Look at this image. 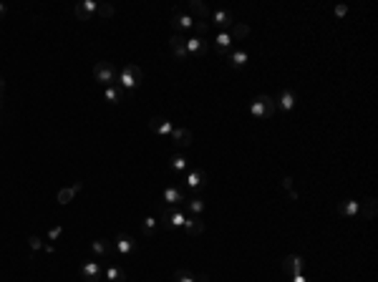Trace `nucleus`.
<instances>
[{"instance_id":"nucleus-15","label":"nucleus","mask_w":378,"mask_h":282,"mask_svg":"<svg viewBox=\"0 0 378 282\" xmlns=\"http://www.w3.org/2000/svg\"><path fill=\"white\" fill-rule=\"evenodd\" d=\"M83 189V182H76L74 187H66V189H58V194H56V199L61 202V204H71L74 202V197Z\"/></svg>"},{"instance_id":"nucleus-25","label":"nucleus","mask_w":378,"mask_h":282,"mask_svg":"<svg viewBox=\"0 0 378 282\" xmlns=\"http://www.w3.org/2000/svg\"><path fill=\"white\" fill-rule=\"evenodd\" d=\"M358 211H363V217L371 222V219H376V211H378V202H376V197H366L363 199V207Z\"/></svg>"},{"instance_id":"nucleus-38","label":"nucleus","mask_w":378,"mask_h":282,"mask_svg":"<svg viewBox=\"0 0 378 282\" xmlns=\"http://www.w3.org/2000/svg\"><path fill=\"white\" fill-rule=\"evenodd\" d=\"M288 197H290V199H293V202H298V197H300V194H298V192H295V189H290V192H288Z\"/></svg>"},{"instance_id":"nucleus-1","label":"nucleus","mask_w":378,"mask_h":282,"mask_svg":"<svg viewBox=\"0 0 378 282\" xmlns=\"http://www.w3.org/2000/svg\"><path fill=\"white\" fill-rule=\"evenodd\" d=\"M142 78H144V73H142L139 66L126 63V66H121V70H119V88L121 91H134L142 83Z\"/></svg>"},{"instance_id":"nucleus-30","label":"nucleus","mask_w":378,"mask_h":282,"mask_svg":"<svg viewBox=\"0 0 378 282\" xmlns=\"http://www.w3.org/2000/svg\"><path fill=\"white\" fill-rule=\"evenodd\" d=\"M156 224H159L156 217H147V219H144V234H147V237H154V234H156Z\"/></svg>"},{"instance_id":"nucleus-24","label":"nucleus","mask_w":378,"mask_h":282,"mask_svg":"<svg viewBox=\"0 0 378 282\" xmlns=\"http://www.w3.org/2000/svg\"><path fill=\"white\" fill-rule=\"evenodd\" d=\"M91 250H93L96 255H101V257H111L114 244H111L109 239H96V242H91Z\"/></svg>"},{"instance_id":"nucleus-17","label":"nucleus","mask_w":378,"mask_h":282,"mask_svg":"<svg viewBox=\"0 0 378 282\" xmlns=\"http://www.w3.org/2000/svg\"><path fill=\"white\" fill-rule=\"evenodd\" d=\"M184 232H187L189 237H199V234L204 232V222H202L199 217H187V222H184Z\"/></svg>"},{"instance_id":"nucleus-16","label":"nucleus","mask_w":378,"mask_h":282,"mask_svg":"<svg viewBox=\"0 0 378 282\" xmlns=\"http://www.w3.org/2000/svg\"><path fill=\"white\" fill-rule=\"evenodd\" d=\"M174 282H210V275H194L189 270H177L174 272Z\"/></svg>"},{"instance_id":"nucleus-11","label":"nucleus","mask_w":378,"mask_h":282,"mask_svg":"<svg viewBox=\"0 0 378 282\" xmlns=\"http://www.w3.org/2000/svg\"><path fill=\"white\" fill-rule=\"evenodd\" d=\"M171 136V141H174V146H179V149H187V146H192V141H194V136H192V131L189 129H177L174 126V131L169 134Z\"/></svg>"},{"instance_id":"nucleus-10","label":"nucleus","mask_w":378,"mask_h":282,"mask_svg":"<svg viewBox=\"0 0 378 282\" xmlns=\"http://www.w3.org/2000/svg\"><path fill=\"white\" fill-rule=\"evenodd\" d=\"M149 129L154 134H159V136H169L171 131H174V126L164 119V116H151L149 119Z\"/></svg>"},{"instance_id":"nucleus-2","label":"nucleus","mask_w":378,"mask_h":282,"mask_svg":"<svg viewBox=\"0 0 378 282\" xmlns=\"http://www.w3.org/2000/svg\"><path fill=\"white\" fill-rule=\"evenodd\" d=\"M250 111H252V116H255V119H272V116H275V111H278V106H275V98H270L267 93H260V96H255V98H252Z\"/></svg>"},{"instance_id":"nucleus-33","label":"nucleus","mask_w":378,"mask_h":282,"mask_svg":"<svg viewBox=\"0 0 378 282\" xmlns=\"http://www.w3.org/2000/svg\"><path fill=\"white\" fill-rule=\"evenodd\" d=\"M28 244H30V250H33V252L43 250V239H41L38 234H30V237H28Z\"/></svg>"},{"instance_id":"nucleus-12","label":"nucleus","mask_w":378,"mask_h":282,"mask_svg":"<svg viewBox=\"0 0 378 282\" xmlns=\"http://www.w3.org/2000/svg\"><path fill=\"white\" fill-rule=\"evenodd\" d=\"M295 101H298L295 91L283 88V91H280V96H278V101H275V106H280L283 111H293V109H295Z\"/></svg>"},{"instance_id":"nucleus-34","label":"nucleus","mask_w":378,"mask_h":282,"mask_svg":"<svg viewBox=\"0 0 378 282\" xmlns=\"http://www.w3.org/2000/svg\"><path fill=\"white\" fill-rule=\"evenodd\" d=\"M192 28H194L197 33H202V36H204V33L210 30V23H207V20H194V25H192Z\"/></svg>"},{"instance_id":"nucleus-20","label":"nucleus","mask_w":378,"mask_h":282,"mask_svg":"<svg viewBox=\"0 0 378 282\" xmlns=\"http://www.w3.org/2000/svg\"><path fill=\"white\" fill-rule=\"evenodd\" d=\"M215 43H217V53H220L222 58H229V53H232V51H229V46H232V38H229V33H225V30H222V33L215 38Z\"/></svg>"},{"instance_id":"nucleus-39","label":"nucleus","mask_w":378,"mask_h":282,"mask_svg":"<svg viewBox=\"0 0 378 282\" xmlns=\"http://www.w3.org/2000/svg\"><path fill=\"white\" fill-rule=\"evenodd\" d=\"M3 91H5V81L0 78V98H3Z\"/></svg>"},{"instance_id":"nucleus-22","label":"nucleus","mask_w":378,"mask_h":282,"mask_svg":"<svg viewBox=\"0 0 378 282\" xmlns=\"http://www.w3.org/2000/svg\"><path fill=\"white\" fill-rule=\"evenodd\" d=\"M189 10L199 18V20H207V18H212V10L204 5V3H199V0H189Z\"/></svg>"},{"instance_id":"nucleus-14","label":"nucleus","mask_w":378,"mask_h":282,"mask_svg":"<svg viewBox=\"0 0 378 282\" xmlns=\"http://www.w3.org/2000/svg\"><path fill=\"white\" fill-rule=\"evenodd\" d=\"M161 202H166L169 207H179V204L184 202V194H182V189H177V187H166L164 194H161Z\"/></svg>"},{"instance_id":"nucleus-32","label":"nucleus","mask_w":378,"mask_h":282,"mask_svg":"<svg viewBox=\"0 0 378 282\" xmlns=\"http://www.w3.org/2000/svg\"><path fill=\"white\" fill-rule=\"evenodd\" d=\"M187 207H189V211H192V214H194V217H199V214H202V211H204V202H202V199H197V197H194V199H189V202H187Z\"/></svg>"},{"instance_id":"nucleus-35","label":"nucleus","mask_w":378,"mask_h":282,"mask_svg":"<svg viewBox=\"0 0 378 282\" xmlns=\"http://www.w3.org/2000/svg\"><path fill=\"white\" fill-rule=\"evenodd\" d=\"M61 234H63V227H53V229L48 232V239H58Z\"/></svg>"},{"instance_id":"nucleus-13","label":"nucleus","mask_w":378,"mask_h":282,"mask_svg":"<svg viewBox=\"0 0 378 282\" xmlns=\"http://www.w3.org/2000/svg\"><path fill=\"white\" fill-rule=\"evenodd\" d=\"M194 25V18L192 15H184V13H174V18H171V28L182 36V30H189Z\"/></svg>"},{"instance_id":"nucleus-7","label":"nucleus","mask_w":378,"mask_h":282,"mask_svg":"<svg viewBox=\"0 0 378 282\" xmlns=\"http://www.w3.org/2000/svg\"><path fill=\"white\" fill-rule=\"evenodd\" d=\"M169 48H171L174 58H179V61H187L189 58V53H187V38H182L179 33H174L169 38Z\"/></svg>"},{"instance_id":"nucleus-36","label":"nucleus","mask_w":378,"mask_h":282,"mask_svg":"<svg viewBox=\"0 0 378 282\" xmlns=\"http://www.w3.org/2000/svg\"><path fill=\"white\" fill-rule=\"evenodd\" d=\"M280 187H283V189H288V192H290V189H293V177H285V179H283V182H280Z\"/></svg>"},{"instance_id":"nucleus-26","label":"nucleus","mask_w":378,"mask_h":282,"mask_svg":"<svg viewBox=\"0 0 378 282\" xmlns=\"http://www.w3.org/2000/svg\"><path fill=\"white\" fill-rule=\"evenodd\" d=\"M104 277L109 282H126V272L121 270V267H116V265H111L106 272H104Z\"/></svg>"},{"instance_id":"nucleus-6","label":"nucleus","mask_w":378,"mask_h":282,"mask_svg":"<svg viewBox=\"0 0 378 282\" xmlns=\"http://www.w3.org/2000/svg\"><path fill=\"white\" fill-rule=\"evenodd\" d=\"M302 270H305L302 257H298V255H288V257H283V272H285L288 277H298V275H302Z\"/></svg>"},{"instance_id":"nucleus-28","label":"nucleus","mask_w":378,"mask_h":282,"mask_svg":"<svg viewBox=\"0 0 378 282\" xmlns=\"http://www.w3.org/2000/svg\"><path fill=\"white\" fill-rule=\"evenodd\" d=\"M227 61L232 63V68H242V66L247 63V53H245V51H232Z\"/></svg>"},{"instance_id":"nucleus-31","label":"nucleus","mask_w":378,"mask_h":282,"mask_svg":"<svg viewBox=\"0 0 378 282\" xmlns=\"http://www.w3.org/2000/svg\"><path fill=\"white\" fill-rule=\"evenodd\" d=\"M171 169H174V171H187V159H184L182 154H174V156H171Z\"/></svg>"},{"instance_id":"nucleus-8","label":"nucleus","mask_w":378,"mask_h":282,"mask_svg":"<svg viewBox=\"0 0 378 282\" xmlns=\"http://www.w3.org/2000/svg\"><path fill=\"white\" fill-rule=\"evenodd\" d=\"M96 10H98V3H93V0H83V3H76L74 13L78 20H91L93 15H96Z\"/></svg>"},{"instance_id":"nucleus-4","label":"nucleus","mask_w":378,"mask_h":282,"mask_svg":"<svg viewBox=\"0 0 378 282\" xmlns=\"http://www.w3.org/2000/svg\"><path fill=\"white\" fill-rule=\"evenodd\" d=\"M78 272H81V277H83L86 282H101V277H104L101 265H98V262H93V260H86V262L78 267Z\"/></svg>"},{"instance_id":"nucleus-27","label":"nucleus","mask_w":378,"mask_h":282,"mask_svg":"<svg viewBox=\"0 0 378 282\" xmlns=\"http://www.w3.org/2000/svg\"><path fill=\"white\" fill-rule=\"evenodd\" d=\"M247 36H250V25H245V23H237V25L232 28V33H229L232 43H237V41H245Z\"/></svg>"},{"instance_id":"nucleus-21","label":"nucleus","mask_w":378,"mask_h":282,"mask_svg":"<svg viewBox=\"0 0 378 282\" xmlns=\"http://www.w3.org/2000/svg\"><path fill=\"white\" fill-rule=\"evenodd\" d=\"M358 209H361V202H356V199H346V202L338 204V214L340 217H356Z\"/></svg>"},{"instance_id":"nucleus-19","label":"nucleus","mask_w":378,"mask_h":282,"mask_svg":"<svg viewBox=\"0 0 378 282\" xmlns=\"http://www.w3.org/2000/svg\"><path fill=\"white\" fill-rule=\"evenodd\" d=\"M187 184H189V189H199V187L207 184V174L202 169H194V171L187 174Z\"/></svg>"},{"instance_id":"nucleus-5","label":"nucleus","mask_w":378,"mask_h":282,"mask_svg":"<svg viewBox=\"0 0 378 282\" xmlns=\"http://www.w3.org/2000/svg\"><path fill=\"white\" fill-rule=\"evenodd\" d=\"M114 247H116L119 255H134L136 252V239L131 234H126V232H119L116 239H114Z\"/></svg>"},{"instance_id":"nucleus-37","label":"nucleus","mask_w":378,"mask_h":282,"mask_svg":"<svg viewBox=\"0 0 378 282\" xmlns=\"http://www.w3.org/2000/svg\"><path fill=\"white\" fill-rule=\"evenodd\" d=\"M346 13H348L346 5H338V8H335V15H338V18H346Z\"/></svg>"},{"instance_id":"nucleus-29","label":"nucleus","mask_w":378,"mask_h":282,"mask_svg":"<svg viewBox=\"0 0 378 282\" xmlns=\"http://www.w3.org/2000/svg\"><path fill=\"white\" fill-rule=\"evenodd\" d=\"M114 13H116V8H114L111 3H98V10H96V15H98L101 20H109V18H114Z\"/></svg>"},{"instance_id":"nucleus-9","label":"nucleus","mask_w":378,"mask_h":282,"mask_svg":"<svg viewBox=\"0 0 378 282\" xmlns=\"http://www.w3.org/2000/svg\"><path fill=\"white\" fill-rule=\"evenodd\" d=\"M207 51H210V46H207V41H202L199 36L197 38H187V53H189V58L194 56V58H202V56H207Z\"/></svg>"},{"instance_id":"nucleus-3","label":"nucleus","mask_w":378,"mask_h":282,"mask_svg":"<svg viewBox=\"0 0 378 282\" xmlns=\"http://www.w3.org/2000/svg\"><path fill=\"white\" fill-rule=\"evenodd\" d=\"M93 78L104 86H119V68L109 61H98L93 66Z\"/></svg>"},{"instance_id":"nucleus-40","label":"nucleus","mask_w":378,"mask_h":282,"mask_svg":"<svg viewBox=\"0 0 378 282\" xmlns=\"http://www.w3.org/2000/svg\"><path fill=\"white\" fill-rule=\"evenodd\" d=\"M3 15H5V5L0 3V18H3Z\"/></svg>"},{"instance_id":"nucleus-18","label":"nucleus","mask_w":378,"mask_h":282,"mask_svg":"<svg viewBox=\"0 0 378 282\" xmlns=\"http://www.w3.org/2000/svg\"><path fill=\"white\" fill-rule=\"evenodd\" d=\"M212 20L225 30V28H229V25L234 23V13H232V10H215V13H212Z\"/></svg>"},{"instance_id":"nucleus-23","label":"nucleus","mask_w":378,"mask_h":282,"mask_svg":"<svg viewBox=\"0 0 378 282\" xmlns=\"http://www.w3.org/2000/svg\"><path fill=\"white\" fill-rule=\"evenodd\" d=\"M104 98H106V103L116 106V103H121V98H124V91H121L119 86H106V91H104Z\"/></svg>"}]
</instances>
